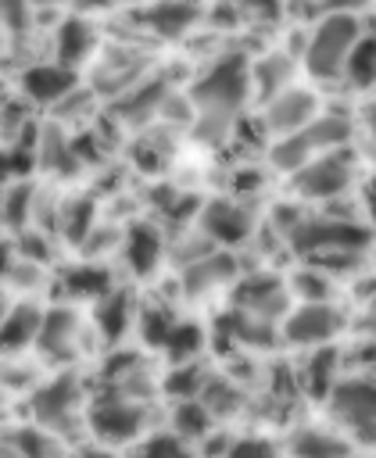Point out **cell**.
<instances>
[{"label": "cell", "mask_w": 376, "mask_h": 458, "mask_svg": "<svg viewBox=\"0 0 376 458\" xmlns=\"http://www.w3.org/2000/svg\"><path fill=\"white\" fill-rule=\"evenodd\" d=\"M247 89H251V64L244 57H236V54L226 57V61H218L190 89L193 104L201 107V136H208V140L218 136L226 129V122L233 118V111L244 104Z\"/></svg>", "instance_id": "cell-1"}, {"label": "cell", "mask_w": 376, "mask_h": 458, "mask_svg": "<svg viewBox=\"0 0 376 458\" xmlns=\"http://www.w3.org/2000/svg\"><path fill=\"white\" fill-rule=\"evenodd\" d=\"M326 408L355 447H376V376H340L326 394Z\"/></svg>", "instance_id": "cell-2"}, {"label": "cell", "mask_w": 376, "mask_h": 458, "mask_svg": "<svg viewBox=\"0 0 376 458\" xmlns=\"http://www.w3.org/2000/svg\"><path fill=\"white\" fill-rule=\"evenodd\" d=\"M82 404H86V386L79 379L75 369H61L57 376H50L47 383H39L29 394V415L32 422H39L43 429L72 440L75 429L82 426Z\"/></svg>", "instance_id": "cell-3"}, {"label": "cell", "mask_w": 376, "mask_h": 458, "mask_svg": "<svg viewBox=\"0 0 376 458\" xmlns=\"http://www.w3.org/2000/svg\"><path fill=\"white\" fill-rule=\"evenodd\" d=\"M347 140H351V122L344 114H315L297 132L279 136L269 147V161L279 172H297L304 161H312V157H319L333 147H344Z\"/></svg>", "instance_id": "cell-4"}, {"label": "cell", "mask_w": 376, "mask_h": 458, "mask_svg": "<svg viewBox=\"0 0 376 458\" xmlns=\"http://www.w3.org/2000/svg\"><path fill=\"white\" fill-rule=\"evenodd\" d=\"M362 36V25L351 11H329L315 32L308 36V47H304V68L315 75V79H333L344 72L347 64V54L351 47L358 43Z\"/></svg>", "instance_id": "cell-5"}, {"label": "cell", "mask_w": 376, "mask_h": 458, "mask_svg": "<svg viewBox=\"0 0 376 458\" xmlns=\"http://www.w3.org/2000/svg\"><path fill=\"white\" fill-rule=\"evenodd\" d=\"M283 240L297 258H308V254L340 250V247H369L372 229L344 215H301Z\"/></svg>", "instance_id": "cell-6"}, {"label": "cell", "mask_w": 376, "mask_h": 458, "mask_svg": "<svg viewBox=\"0 0 376 458\" xmlns=\"http://www.w3.org/2000/svg\"><path fill=\"white\" fill-rule=\"evenodd\" d=\"M147 422H150L147 401L107 394V390L97 394L86 408V426L93 429V437L100 444H132V440H140Z\"/></svg>", "instance_id": "cell-7"}, {"label": "cell", "mask_w": 376, "mask_h": 458, "mask_svg": "<svg viewBox=\"0 0 376 458\" xmlns=\"http://www.w3.org/2000/svg\"><path fill=\"white\" fill-rule=\"evenodd\" d=\"M347 326L344 311L333 301H297V308H290L279 322V336L290 347H322L329 344L340 329Z\"/></svg>", "instance_id": "cell-8"}, {"label": "cell", "mask_w": 376, "mask_h": 458, "mask_svg": "<svg viewBox=\"0 0 376 458\" xmlns=\"http://www.w3.org/2000/svg\"><path fill=\"white\" fill-rule=\"evenodd\" d=\"M294 179V193L304 200H329L337 193H344L355 179V157L347 147H333L312 161H304L297 172H290Z\"/></svg>", "instance_id": "cell-9"}, {"label": "cell", "mask_w": 376, "mask_h": 458, "mask_svg": "<svg viewBox=\"0 0 376 458\" xmlns=\"http://www.w3.org/2000/svg\"><path fill=\"white\" fill-rule=\"evenodd\" d=\"M290 301H294L290 283L265 268H258L251 276H236V283H233V304L251 315L272 318V322H279L290 311Z\"/></svg>", "instance_id": "cell-10"}, {"label": "cell", "mask_w": 376, "mask_h": 458, "mask_svg": "<svg viewBox=\"0 0 376 458\" xmlns=\"http://www.w3.org/2000/svg\"><path fill=\"white\" fill-rule=\"evenodd\" d=\"M79 333H82V326H79V315L72 308H50L43 315V329H39V340H36L43 361L72 365L79 358Z\"/></svg>", "instance_id": "cell-11"}, {"label": "cell", "mask_w": 376, "mask_h": 458, "mask_svg": "<svg viewBox=\"0 0 376 458\" xmlns=\"http://www.w3.org/2000/svg\"><path fill=\"white\" fill-rule=\"evenodd\" d=\"M197 229H204L218 247H236L254 233V218H251V211L244 204L218 197V200H208L201 208Z\"/></svg>", "instance_id": "cell-12"}, {"label": "cell", "mask_w": 376, "mask_h": 458, "mask_svg": "<svg viewBox=\"0 0 376 458\" xmlns=\"http://www.w3.org/2000/svg\"><path fill=\"white\" fill-rule=\"evenodd\" d=\"M218 344H244V347L269 351V347L279 344V322L261 318V315H251V311H244V308L233 304L218 318Z\"/></svg>", "instance_id": "cell-13"}, {"label": "cell", "mask_w": 376, "mask_h": 458, "mask_svg": "<svg viewBox=\"0 0 376 458\" xmlns=\"http://www.w3.org/2000/svg\"><path fill=\"white\" fill-rule=\"evenodd\" d=\"M315 118V97L308 89H279L276 97L265 100V129L272 136H286V132H297L301 125H308Z\"/></svg>", "instance_id": "cell-14"}, {"label": "cell", "mask_w": 376, "mask_h": 458, "mask_svg": "<svg viewBox=\"0 0 376 458\" xmlns=\"http://www.w3.org/2000/svg\"><path fill=\"white\" fill-rule=\"evenodd\" d=\"M236 276H240L236 258L226 250H211V254H204L183 268V293L186 297H208L229 283H236Z\"/></svg>", "instance_id": "cell-15"}, {"label": "cell", "mask_w": 376, "mask_h": 458, "mask_svg": "<svg viewBox=\"0 0 376 458\" xmlns=\"http://www.w3.org/2000/svg\"><path fill=\"white\" fill-rule=\"evenodd\" d=\"M290 458H351L355 444L347 433L329 429V426H297L286 440Z\"/></svg>", "instance_id": "cell-16"}, {"label": "cell", "mask_w": 376, "mask_h": 458, "mask_svg": "<svg viewBox=\"0 0 376 458\" xmlns=\"http://www.w3.org/2000/svg\"><path fill=\"white\" fill-rule=\"evenodd\" d=\"M68 440L43 429L39 422L32 426H18V429H7V440H4V454L7 458H68Z\"/></svg>", "instance_id": "cell-17"}, {"label": "cell", "mask_w": 376, "mask_h": 458, "mask_svg": "<svg viewBox=\"0 0 376 458\" xmlns=\"http://www.w3.org/2000/svg\"><path fill=\"white\" fill-rule=\"evenodd\" d=\"M161 250H165V240H161V229H154L150 222H136L129 225L125 233V243H122V254H125V265L132 276H150L161 261Z\"/></svg>", "instance_id": "cell-18"}, {"label": "cell", "mask_w": 376, "mask_h": 458, "mask_svg": "<svg viewBox=\"0 0 376 458\" xmlns=\"http://www.w3.org/2000/svg\"><path fill=\"white\" fill-rule=\"evenodd\" d=\"M21 89L39 104H54L75 89V72L61 61L57 64H36L21 75Z\"/></svg>", "instance_id": "cell-19"}, {"label": "cell", "mask_w": 376, "mask_h": 458, "mask_svg": "<svg viewBox=\"0 0 376 458\" xmlns=\"http://www.w3.org/2000/svg\"><path fill=\"white\" fill-rule=\"evenodd\" d=\"M43 308L32 304V301H18L7 315H4V351L7 354H18L25 347H36L39 340V329H43Z\"/></svg>", "instance_id": "cell-20"}, {"label": "cell", "mask_w": 376, "mask_h": 458, "mask_svg": "<svg viewBox=\"0 0 376 458\" xmlns=\"http://www.w3.org/2000/svg\"><path fill=\"white\" fill-rule=\"evenodd\" d=\"M61 286H64V297H72V301H100L104 293L115 290V279L104 265L82 261V265H72L61 276Z\"/></svg>", "instance_id": "cell-21"}, {"label": "cell", "mask_w": 376, "mask_h": 458, "mask_svg": "<svg viewBox=\"0 0 376 458\" xmlns=\"http://www.w3.org/2000/svg\"><path fill=\"white\" fill-rule=\"evenodd\" d=\"M340 351L333 344H322V347H312L304 365H301V383L304 390H312L315 397H326L333 390V383L340 379Z\"/></svg>", "instance_id": "cell-22"}, {"label": "cell", "mask_w": 376, "mask_h": 458, "mask_svg": "<svg viewBox=\"0 0 376 458\" xmlns=\"http://www.w3.org/2000/svg\"><path fill=\"white\" fill-rule=\"evenodd\" d=\"M93 322H97V329H100V336H104L107 344H118V340L125 336L129 322H132V297L115 286L111 293H104V297L97 301Z\"/></svg>", "instance_id": "cell-23"}, {"label": "cell", "mask_w": 376, "mask_h": 458, "mask_svg": "<svg viewBox=\"0 0 376 458\" xmlns=\"http://www.w3.org/2000/svg\"><path fill=\"white\" fill-rule=\"evenodd\" d=\"M211 422H215V415H211V408L201 397H179L175 408H172V429L179 437H186L190 444L204 440L211 433Z\"/></svg>", "instance_id": "cell-24"}, {"label": "cell", "mask_w": 376, "mask_h": 458, "mask_svg": "<svg viewBox=\"0 0 376 458\" xmlns=\"http://www.w3.org/2000/svg\"><path fill=\"white\" fill-rule=\"evenodd\" d=\"M344 75H347V82H351L355 89L376 86V36H372V32L358 36V43H355L351 54H347Z\"/></svg>", "instance_id": "cell-25"}, {"label": "cell", "mask_w": 376, "mask_h": 458, "mask_svg": "<svg viewBox=\"0 0 376 458\" xmlns=\"http://www.w3.org/2000/svg\"><path fill=\"white\" fill-rule=\"evenodd\" d=\"M193 18H197V7L193 4H183V0H165V4H158V7L147 11L150 29L161 32V36H183L193 25Z\"/></svg>", "instance_id": "cell-26"}, {"label": "cell", "mask_w": 376, "mask_h": 458, "mask_svg": "<svg viewBox=\"0 0 376 458\" xmlns=\"http://www.w3.org/2000/svg\"><path fill=\"white\" fill-rule=\"evenodd\" d=\"M175 311L168 308V304H147L140 315H136V326H140V340L147 344V347H165V340H168V333L175 329Z\"/></svg>", "instance_id": "cell-27"}, {"label": "cell", "mask_w": 376, "mask_h": 458, "mask_svg": "<svg viewBox=\"0 0 376 458\" xmlns=\"http://www.w3.org/2000/svg\"><path fill=\"white\" fill-rule=\"evenodd\" d=\"M165 358L172 361V365H183V361H193L201 351H204V329L201 326H193V322H175V329L168 333V340H165Z\"/></svg>", "instance_id": "cell-28"}, {"label": "cell", "mask_w": 376, "mask_h": 458, "mask_svg": "<svg viewBox=\"0 0 376 458\" xmlns=\"http://www.w3.org/2000/svg\"><path fill=\"white\" fill-rule=\"evenodd\" d=\"M90 47H93V32H90L86 21L72 18V21L61 25V32H57V61H61V64L75 68V64L90 54Z\"/></svg>", "instance_id": "cell-29"}, {"label": "cell", "mask_w": 376, "mask_h": 458, "mask_svg": "<svg viewBox=\"0 0 376 458\" xmlns=\"http://www.w3.org/2000/svg\"><path fill=\"white\" fill-rule=\"evenodd\" d=\"M93 215H97V204L90 197H72L64 208H61V229L68 236V243H86L90 233H93Z\"/></svg>", "instance_id": "cell-30"}, {"label": "cell", "mask_w": 376, "mask_h": 458, "mask_svg": "<svg viewBox=\"0 0 376 458\" xmlns=\"http://www.w3.org/2000/svg\"><path fill=\"white\" fill-rule=\"evenodd\" d=\"M286 283H290L294 301H333V276L315 268V265H308V261Z\"/></svg>", "instance_id": "cell-31"}, {"label": "cell", "mask_w": 376, "mask_h": 458, "mask_svg": "<svg viewBox=\"0 0 376 458\" xmlns=\"http://www.w3.org/2000/svg\"><path fill=\"white\" fill-rule=\"evenodd\" d=\"M129 458H197V451L190 447L186 437H179L175 429L172 433H154V437H143Z\"/></svg>", "instance_id": "cell-32"}, {"label": "cell", "mask_w": 376, "mask_h": 458, "mask_svg": "<svg viewBox=\"0 0 376 458\" xmlns=\"http://www.w3.org/2000/svg\"><path fill=\"white\" fill-rule=\"evenodd\" d=\"M201 401L211 408V415H233V411L244 408V390H240L233 379L211 372V379H208L204 390H201Z\"/></svg>", "instance_id": "cell-33"}, {"label": "cell", "mask_w": 376, "mask_h": 458, "mask_svg": "<svg viewBox=\"0 0 376 458\" xmlns=\"http://www.w3.org/2000/svg\"><path fill=\"white\" fill-rule=\"evenodd\" d=\"M29 215H32V186L21 182V179H11L7 193H4V225H7V233L11 236L21 233Z\"/></svg>", "instance_id": "cell-34"}, {"label": "cell", "mask_w": 376, "mask_h": 458, "mask_svg": "<svg viewBox=\"0 0 376 458\" xmlns=\"http://www.w3.org/2000/svg\"><path fill=\"white\" fill-rule=\"evenodd\" d=\"M208 379H211L208 365H201V361L193 358V361L175 365V372H168V379H165L161 386L179 401V397H201V390H204V383H208Z\"/></svg>", "instance_id": "cell-35"}, {"label": "cell", "mask_w": 376, "mask_h": 458, "mask_svg": "<svg viewBox=\"0 0 376 458\" xmlns=\"http://www.w3.org/2000/svg\"><path fill=\"white\" fill-rule=\"evenodd\" d=\"M286 79H290V61L283 54H269L261 57L254 68H251V82L261 89V97H276L279 89H286Z\"/></svg>", "instance_id": "cell-36"}, {"label": "cell", "mask_w": 376, "mask_h": 458, "mask_svg": "<svg viewBox=\"0 0 376 458\" xmlns=\"http://www.w3.org/2000/svg\"><path fill=\"white\" fill-rule=\"evenodd\" d=\"M329 276H355L365 265V247H340V250H322V254H308L301 258Z\"/></svg>", "instance_id": "cell-37"}, {"label": "cell", "mask_w": 376, "mask_h": 458, "mask_svg": "<svg viewBox=\"0 0 376 458\" xmlns=\"http://www.w3.org/2000/svg\"><path fill=\"white\" fill-rule=\"evenodd\" d=\"M161 100H165V86L161 82H147L136 93H129L125 100H118L115 104V114H122L125 122H143L154 107H161Z\"/></svg>", "instance_id": "cell-38"}, {"label": "cell", "mask_w": 376, "mask_h": 458, "mask_svg": "<svg viewBox=\"0 0 376 458\" xmlns=\"http://www.w3.org/2000/svg\"><path fill=\"white\" fill-rule=\"evenodd\" d=\"M39 157H43L47 168H54V172H61V175H68V172L79 165V150H75L57 129H47V132H43V150H39Z\"/></svg>", "instance_id": "cell-39"}, {"label": "cell", "mask_w": 376, "mask_h": 458, "mask_svg": "<svg viewBox=\"0 0 376 458\" xmlns=\"http://www.w3.org/2000/svg\"><path fill=\"white\" fill-rule=\"evenodd\" d=\"M215 247H218V243H215V240H211V236H208V233L201 229L197 236H193V233H186V236H183V240H175V243H172L168 250H172V258H175V265H179V268H186V265H193L197 258H204V254H211Z\"/></svg>", "instance_id": "cell-40"}, {"label": "cell", "mask_w": 376, "mask_h": 458, "mask_svg": "<svg viewBox=\"0 0 376 458\" xmlns=\"http://www.w3.org/2000/svg\"><path fill=\"white\" fill-rule=\"evenodd\" d=\"M11 250L21 254V258H32V261H43V265L50 261V240H47L43 233H36V229H21V233H14Z\"/></svg>", "instance_id": "cell-41"}, {"label": "cell", "mask_w": 376, "mask_h": 458, "mask_svg": "<svg viewBox=\"0 0 376 458\" xmlns=\"http://www.w3.org/2000/svg\"><path fill=\"white\" fill-rule=\"evenodd\" d=\"M226 458H283L279 447L265 437H236L226 451Z\"/></svg>", "instance_id": "cell-42"}, {"label": "cell", "mask_w": 376, "mask_h": 458, "mask_svg": "<svg viewBox=\"0 0 376 458\" xmlns=\"http://www.w3.org/2000/svg\"><path fill=\"white\" fill-rule=\"evenodd\" d=\"M32 165H36V154H32V150H21V143H11V147H7V179L29 175Z\"/></svg>", "instance_id": "cell-43"}, {"label": "cell", "mask_w": 376, "mask_h": 458, "mask_svg": "<svg viewBox=\"0 0 376 458\" xmlns=\"http://www.w3.org/2000/svg\"><path fill=\"white\" fill-rule=\"evenodd\" d=\"M236 4L258 18H276V11H279V0H236Z\"/></svg>", "instance_id": "cell-44"}, {"label": "cell", "mask_w": 376, "mask_h": 458, "mask_svg": "<svg viewBox=\"0 0 376 458\" xmlns=\"http://www.w3.org/2000/svg\"><path fill=\"white\" fill-rule=\"evenodd\" d=\"M4 14H7L11 29H21L25 25V0H4Z\"/></svg>", "instance_id": "cell-45"}, {"label": "cell", "mask_w": 376, "mask_h": 458, "mask_svg": "<svg viewBox=\"0 0 376 458\" xmlns=\"http://www.w3.org/2000/svg\"><path fill=\"white\" fill-rule=\"evenodd\" d=\"M362 329H369V333H376V293L365 301V308H362V322H358Z\"/></svg>", "instance_id": "cell-46"}, {"label": "cell", "mask_w": 376, "mask_h": 458, "mask_svg": "<svg viewBox=\"0 0 376 458\" xmlns=\"http://www.w3.org/2000/svg\"><path fill=\"white\" fill-rule=\"evenodd\" d=\"M365 211H369V225L376 229V175L365 182Z\"/></svg>", "instance_id": "cell-47"}, {"label": "cell", "mask_w": 376, "mask_h": 458, "mask_svg": "<svg viewBox=\"0 0 376 458\" xmlns=\"http://www.w3.org/2000/svg\"><path fill=\"white\" fill-rule=\"evenodd\" d=\"M362 122H365V129H369V136L376 140V104H369V107L362 111Z\"/></svg>", "instance_id": "cell-48"}, {"label": "cell", "mask_w": 376, "mask_h": 458, "mask_svg": "<svg viewBox=\"0 0 376 458\" xmlns=\"http://www.w3.org/2000/svg\"><path fill=\"white\" fill-rule=\"evenodd\" d=\"M104 447H107V444H104ZM104 447H82V451H79L75 458H111V454H107Z\"/></svg>", "instance_id": "cell-49"}, {"label": "cell", "mask_w": 376, "mask_h": 458, "mask_svg": "<svg viewBox=\"0 0 376 458\" xmlns=\"http://www.w3.org/2000/svg\"><path fill=\"white\" fill-rule=\"evenodd\" d=\"M93 4H111V0H93Z\"/></svg>", "instance_id": "cell-50"}]
</instances>
